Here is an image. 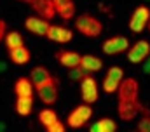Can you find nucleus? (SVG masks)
<instances>
[{
    "label": "nucleus",
    "instance_id": "obj_1",
    "mask_svg": "<svg viewBox=\"0 0 150 132\" xmlns=\"http://www.w3.org/2000/svg\"><path fill=\"white\" fill-rule=\"evenodd\" d=\"M75 28L77 32L82 33L84 37L87 38H98L101 33H103V23L94 18L93 14H79L75 18Z\"/></svg>",
    "mask_w": 150,
    "mask_h": 132
},
{
    "label": "nucleus",
    "instance_id": "obj_2",
    "mask_svg": "<svg viewBox=\"0 0 150 132\" xmlns=\"http://www.w3.org/2000/svg\"><path fill=\"white\" fill-rule=\"evenodd\" d=\"M91 118H93V106L89 103H82V104L75 106L74 110L68 113L67 125L70 129H80V127L87 125Z\"/></svg>",
    "mask_w": 150,
    "mask_h": 132
},
{
    "label": "nucleus",
    "instance_id": "obj_3",
    "mask_svg": "<svg viewBox=\"0 0 150 132\" xmlns=\"http://www.w3.org/2000/svg\"><path fill=\"white\" fill-rule=\"evenodd\" d=\"M150 23V7L149 5H136L134 11L131 12V18L127 21V28L134 33H142L145 30V26H149Z\"/></svg>",
    "mask_w": 150,
    "mask_h": 132
},
{
    "label": "nucleus",
    "instance_id": "obj_4",
    "mask_svg": "<svg viewBox=\"0 0 150 132\" xmlns=\"http://www.w3.org/2000/svg\"><path fill=\"white\" fill-rule=\"evenodd\" d=\"M129 40L124 37V35H113L110 38H107L103 44H101V51L108 56H119V54H124L129 51Z\"/></svg>",
    "mask_w": 150,
    "mask_h": 132
},
{
    "label": "nucleus",
    "instance_id": "obj_5",
    "mask_svg": "<svg viewBox=\"0 0 150 132\" xmlns=\"http://www.w3.org/2000/svg\"><path fill=\"white\" fill-rule=\"evenodd\" d=\"M126 56H127V61L131 65H142V63H145V59L150 56V42L149 40H138V42H134L129 47V51L126 52Z\"/></svg>",
    "mask_w": 150,
    "mask_h": 132
},
{
    "label": "nucleus",
    "instance_id": "obj_6",
    "mask_svg": "<svg viewBox=\"0 0 150 132\" xmlns=\"http://www.w3.org/2000/svg\"><path fill=\"white\" fill-rule=\"evenodd\" d=\"M119 101H138L140 99V84L136 78H124L117 91Z\"/></svg>",
    "mask_w": 150,
    "mask_h": 132
},
{
    "label": "nucleus",
    "instance_id": "obj_7",
    "mask_svg": "<svg viewBox=\"0 0 150 132\" xmlns=\"http://www.w3.org/2000/svg\"><path fill=\"white\" fill-rule=\"evenodd\" d=\"M122 80H124V70L120 66H110L103 78V92L115 94L119 91V85Z\"/></svg>",
    "mask_w": 150,
    "mask_h": 132
},
{
    "label": "nucleus",
    "instance_id": "obj_8",
    "mask_svg": "<svg viewBox=\"0 0 150 132\" xmlns=\"http://www.w3.org/2000/svg\"><path fill=\"white\" fill-rule=\"evenodd\" d=\"M142 111H143V104L140 103V99L138 101H119V104H117L119 118L124 122L134 120Z\"/></svg>",
    "mask_w": 150,
    "mask_h": 132
},
{
    "label": "nucleus",
    "instance_id": "obj_9",
    "mask_svg": "<svg viewBox=\"0 0 150 132\" xmlns=\"http://www.w3.org/2000/svg\"><path fill=\"white\" fill-rule=\"evenodd\" d=\"M80 96L84 103L94 104L100 98V91H98V82L93 75H87L82 82H80Z\"/></svg>",
    "mask_w": 150,
    "mask_h": 132
},
{
    "label": "nucleus",
    "instance_id": "obj_10",
    "mask_svg": "<svg viewBox=\"0 0 150 132\" xmlns=\"http://www.w3.org/2000/svg\"><path fill=\"white\" fill-rule=\"evenodd\" d=\"M25 28L30 33L37 35V37L47 38V33L51 30V23H49V19H45V18H42L38 14L37 16H28L25 19Z\"/></svg>",
    "mask_w": 150,
    "mask_h": 132
},
{
    "label": "nucleus",
    "instance_id": "obj_11",
    "mask_svg": "<svg viewBox=\"0 0 150 132\" xmlns=\"http://www.w3.org/2000/svg\"><path fill=\"white\" fill-rule=\"evenodd\" d=\"M37 94H38V99L45 104V106H52L58 98H59V89H58V80H51L49 84L42 85L37 89Z\"/></svg>",
    "mask_w": 150,
    "mask_h": 132
},
{
    "label": "nucleus",
    "instance_id": "obj_12",
    "mask_svg": "<svg viewBox=\"0 0 150 132\" xmlns=\"http://www.w3.org/2000/svg\"><path fill=\"white\" fill-rule=\"evenodd\" d=\"M28 5L37 12L38 16L52 21L54 16H58V11H56V5H54V0H30Z\"/></svg>",
    "mask_w": 150,
    "mask_h": 132
},
{
    "label": "nucleus",
    "instance_id": "obj_13",
    "mask_svg": "<svg viewBox=\"0 0 150 132\" xmlns=\"http://www.w3.org/2000/svg\"><path fill=\"white\" fill-rule=\"evenodd\" d=\"M47 38L56 42V44H68L74 38V32L67 26H59V25H51V30L47 33Z\"/></svg>",
    "mask_w": 150,
    "mask_h": 132
},
{
    "label": "nucleus",
    "instance_id": "obj_14",
    "mask_svg": "<svg viewBox=\"0 0 150 132\" xmlns=\"http://www.w3.org/2000/svg\"><path fill=\"white\" fill-rule=\"evenodd\" d=\"M54 58L59 65L68 68V70L80 66V61H82V54H79L75 51H58Z\"/></svg>",
    "mask_w": 150,
    "mask_h": 132
},
{
    "label": "nucleus",
    "instance_id": "obj_15",
    "mask_svg": "<svg viewBox=\"0 0 150 132\" xmlns=\"http://www.w3.org/2000/svg\"><path fill=\"white\" fill-rule=\"evenodd\" d=\"M30 78H32L35 89L45 85V84H49L51 80H54V77L51 75V71H49L45 66H33L32 71H30Z\"/></svg>",
    "mask_w": 150,
    "mask_h": 132
},
{
    "label": "nucleus",
    "instance_id": "obj_16",
    "mask_svg": "<svg viewBox=\"0 0 150 132\" xmlns=\"http://www.w3.org/2000/svg\"><path fill=\"white\" fill-rule=\"evenodd\" d=\"M33 82L30 77H19L14 82V94L16 98H26V96H33Z\"/></svg>",
    "mask_w": 150,
    "mask_h": 132
},
{
    "label": "nucleus",
    "instance_id": "obj_17",
    "mask_svg": "<svg viewBox=\"0 0 150 132\" xmlns=\"http://www.w3.org/2000/svg\"><path fill=\"white\" fill-rule=\"evenodd\" d=\"M54 5H56L58 16L61 19H65V21L74 19V16H75V2L74 0H54Z\"/></svg>",
    "mask_w": 150,
    "mask_h": 132
},
{
    "label": "nucleus",
    "instance_id": "obj_18",
    "mask_svg": "<svg viewBox=\"0 0 150 132\" xmlns=\"http://www.w3.org/2000/svg\"><path fill=\"white\" fill-rule=\"evenodd\" d=\"M9 58H11V61H12L14 65L25 66V65H28V63H30L32 54H30V51H28V47H26V45H21V47H18V49L9 51Z\"/></svg>",
    "mask_w": 150,
    "mask_h": 132
},
{
    "label": "nucleus",
    "instance_id": "obj_19",
    "mask_svg": "<svg viewBox=\"0 0 150 132\" xmlns=\"http://www.w3.org/2000/svg\"><path fill=\"white\" fill-rule=\"evenodd\" d=\"M117 129H119L117 122L113 118H110V117H103V118L96 120V124H93L89 127L91 132H115Z\"/></svg>",
    "mask_w": 150,
    "mask_h": 132
},
{
    "label": "nucleus",
    "instance_id": "obj_20",
    "mask_svg": "<svg viewBox=\"0 0 150 132\" xmlns=\"http://www.w3.org/2000/svg\"><path fill=\"white\" fill-rule=\"evenodd\" d=\"M103 61L98 58V56H93V54H82V61H80V66L89 71V73H96L103 68Z\"/></svg>",
    "mask_w": 150,
    "mask_h": 132
},
{
    "label": "nucleus",
    "instance_id": "obj_21",
    "mask_svg": "<svg viewBox=\"0 0 150 132\" xmlns=\"http://www.w3.org/2000/svg\"><path fill=\"white\" fill-rule=\"evenodd\" d=\"M14 110L18 115L21 117H28L33 111V96H26V98H16Z\"/></svg>",
    "mask_w": 150,
    "mask_h": 132
},
{
    "label": "nucleus",
    "instance_id": "obj_22",
    "mask_svg": "<svg viewBox=\"0 0 150 132\" xmlns=\"http://www.w3.org/2000/svg\"><path fill=\"white\" fill-rule=\"evenodd\" d=\"M56 120H59V118H58V113H56L52 108H44V110H40V113H38V122H40V125H42L44 129H47L49 125H52Z\"/></svg>",
    "mask_w": 150,
    "mask_h": 132
},
{
    "label": "nucleus",
    "instance_id": "obj_23",
    "mask_svg": "<svg viewBox=\"0 0 150 132\" xmlns=\"http://www.w3.org/2000/svg\"><path fill=\"white\" fill-rule=\"evenodd\" d=\"M21 45H25V38H23L21 33L16 32V30L7 32V35H5V47H7L9 51L18 49V47H21Z\"/></svg>",
    "mask_w": 150,
    "mask_h": 132
},
{
    "label": "nucleus",
    "instance_id": "obj_24",
    "mask_svg": "<svg viewBox=\"0 0 150 132\" xmlns=\"http://www.w3.org/2000/svg\"><path fill=\"white\" fill-rule=\"evenodd\" d=\"M87 75H91V73H89V71H86L82 66H77V68L68 70V77H70V80H72V82H82Z\"/></svg>",
    "mask_w": 150,
    "mask_h": 132
},
{
    "label": "nucleus",
    "instance_id": "obj_25",
    "mask_svg": "<svg viewBox=\"0 0 150 132\" xmlns=\"http://www.w3.org/2000/svg\"><path fill=\"white\" fill-rule=\"evenodd\" d=\"M136 129H138L140 132H150V111L149 110L143 108V111H142V118H140Z\"/></svg>",
    "mask_w": 150,
    "mask_h": 132
},
{
    "label": "nucleus",
    "instance_id": "obj_26",
    "mask_svg": "<svg viewBox=\"0 0 150 132\" xmlns=\"http://www.w3.org/2000/svg\"><path fill=\"white\" fill-rule=\"evenodd\" d=\"M67 127H68V125H65L61 120H56V122H54L52 125H49L45 131H47V132H65V131H67Z\"/></svg>",
    "mask_w": 150,
    "mask_h": 132
},
{
    "label": "nucleus",
    "instance_id": "obj_27",
    "mask_svg": "<svg viewBox=\"0 0 150 132\" xmlns=\"http://www.w3.org/2000/svg\"><path fill=\"white\" fill-rule=\"evenodd\" d=\"M5 35H7V23L4 19H0V42L5 40Z\"/></svg>",
    "mask_w": 150,
    "mask_h": 132
},
{
    "label": "nucleus",
    "instance_id": "obj_28",
    "mask_svg": "<svg viewBox=\"0 0 150 132\" xmlns=\"http://www.w3.org/2000/svg\"><path fill=\"white\" fill-rule=\"evenodd\" d=\"M143 73H145V75H150V56L145 59V65H143Z\"/></svg>",
    "mask_w": 150,
    "mask_h": 132
},
{
    "label": "nucleus",
    "instance_id": "obj_29",
    "mask_svg": "<svg viewBox=\"0 0 150 132\" xmlns=\"http://www.w3.org/2000/svg\"><path fill=\"white\" fill-rule=\"evenodd\" d=\"M5 70H7V65H5V63H2V61H0V73H4V71H5Z\"/></svg>",
    "mask_w": 150,
    "mask_h": 132
},
{
    "label": "nucleus",
    "instance_id": "obj_30",
    "mask_svg": "<svg viewBox=\"0 0 150 132\" xmlns=\"http://www.w3.org/2000/svg\"><path fill=\"white\" fill-rule=\"evenodd\" d=\"M5 131H7V125L4 122H0V132H5Z\"/></svg>",
    "mask_w": 150,
    "mask_h": 132
},
{
    "label": "nucleus",
    "instance_id": "obj_31",
    "mask_svg": "<svg viewBox=\"0 0 150 132\" xmlns=\"http://www.w3.org/2000/svg\"><path fill=\"white\" fill-rule=\"evenodd\" d=\"M18 2H25V4H28V2H30V0H18Z\"/></svg>",
    "mask_w": 150,
    "mask_h": 132
},
{
    "label": "nucleus",
    "instance_id": "obj_32",
    "mask_svg": "<svg viewBox=\"0 0 150 132\" xmlns=\"http://www.w3.org/2000/svg\"><path fill=\"white\" fill-rule=\"evenodd\" d=\"M149 30H150V23H149Z\"/></svg>",
    "mask_w": 150,
    "mask_h": 132
}]
</instances>
